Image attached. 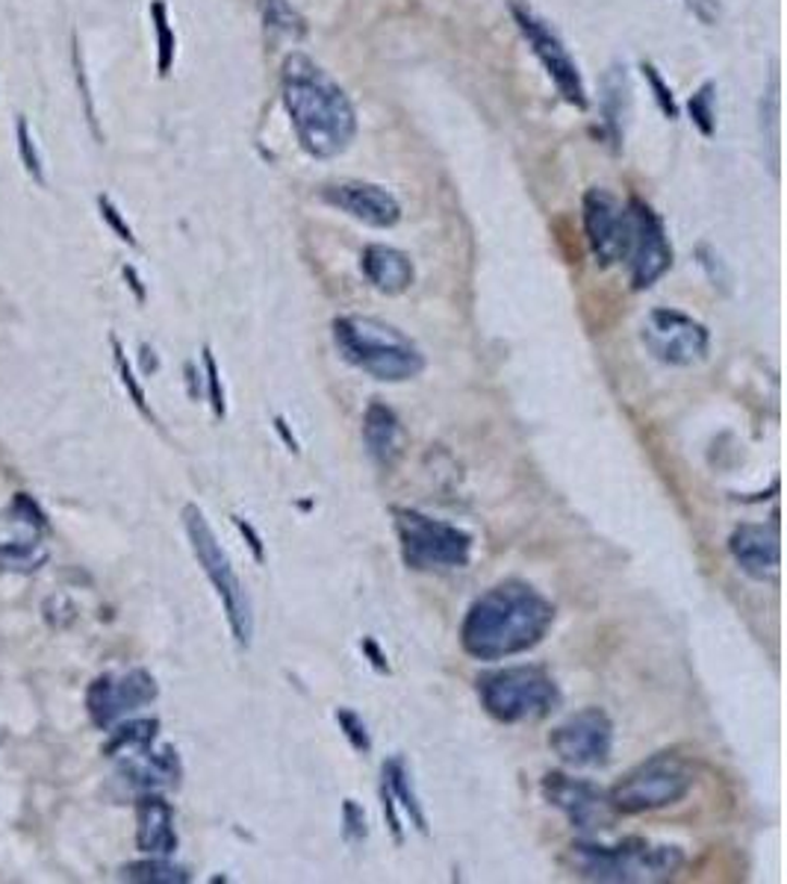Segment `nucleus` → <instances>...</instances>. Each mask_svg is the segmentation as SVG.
Listing matches in <instances>:
<instances>
[{"mask_svg":"<svg viewBox=\"0 0 787 884\" xmlns=\"http://www.w3.org/2000/svg\"><path fill=\"white\" fill-rule=\"evenodd\" d=\"M693 782L697 778L685 758L658 752L634 766L608 794L617 814H646V811L678 806L693 790Z\"/></svg>","mask_w":787,"mask_h":884,"instance_id":"6e6552de","label":"nucleus"},{"mask_svg":"<svg viewBox=\"0 0 787 884\" xmlns=\"http://www.w3.org/2000/svg\"><path fill=\"white\" fill-rule=\"evenodd\" d=\"M45 537L48 519L41 507L27 493H15L10 505L0 510V567L15 572L39 569L41 560L48 557Z\"/></svg>","mask_w":787,"mask_h":884,"instance_id":"ddd939ff","label":"nucleus"},{"mask_svg":"<svg viewBox=\"0 0 787 884\" xmlns=\"http://www.w3.org/2000/svg\"><path fill=\"white\" fill-rule=\"evenodd\" d=\"M363 443L380 469H392L404 455V427L396 410L384 401H372L363 413Z\"/></svg>","mask_w":787,"mask_h":884,"instance_id":"412c9836","label":"nucleus"},{"mask_svg":"<svg viewBox=\"0 0 787 884\" xmlns=\"http://www.w3.org/2000/svg\"><path fill=\"white\" fill-rule=\"evenodd\" d=\"M728 552L749 578L767 581L778 572L782 560V546H778V525H758V522H743L731 531L728 537Z\"/></svg>","mask_w":787,"mask_h":884,"instance_id":"a211bd4d","label":"nucleus"},{"mask_svg":"<svg viewBox=\"0 0 787 884\" xmlns=\"http://www.w3.org/2000/svg\"><path fill=\"white\" fill-rule=\"evenodd\" d=\"M548 746L560 764L572 770H596L608 764L614 752V723L602 707H584L552 728Z\"/></svg>","mask_w":787,"mask_h":884,"instance_id":"9b49d317","label":"nucleus"},{"mask_svg":"<svg viewBox=\"0 0 787 884\" xmlns=\"http://www.w3.org/2000/svg\"><path fill=\"white\" fill-rule=\"evenodd\" d=\"M322 198L328 201L330 207H337L339 213H346V216L363 221L370 228L387 230L396 228L401 221L399 198L392 192L384 190V186H378V183L339 180V183H328L322 190Z\"/></svg>","mask_w":787,"mask_h":884,"instance_id":"f3484780","label":"nucleus"},{"mask_svg":"<svg viewBox=\"0 0 787 884\" xmlns=\"http://www.w3.org/2000/svg\"><path fill=\"white\" fill-rule=\"evenodd\" d=\"M688 110L693 124L702 136H714L717 130V86L714 83H702L688 100Z\"/></svg>","mask_w":787,"mask_h":884,"instance_id":"c85d7f7f","label":"nucleus"},{"mask_svg":"<svg viewBox=\"0 0 787 884\" xmlns=\"http://www.w3.org/2000/svg\"><path fill=\"white\" fill-rule=\"evenodd\" d=\"M584 233H588L590 251L602 266H617L628 259L631 251V213L622 207L610 192L588 190L584 204Z\"/></svg>","mask_w":787,"mask_h":884,"instance_id":"dca6fc26","label":"nucleus"},{"mask_svg":"<svg viewBox=\"0 0 787 884\" xmlns=\"http://www.w3.org/2000/svg\"><path fill=\"white\" fill-rule=\"evenodd\" d=\"M275 431H278L280 439H283V446L290 448L292 455H299V451H301V448H299V439H295V434H292L290 425H287V419H283V416H275Z\"/></svg>","mask_w":787,"mask_h":884,"instance_id":"a19ab883","label":"nucleus"},{"mask_svg":"<svg viewBox=\"0 0 787 884\" xmlns=\"http://www.w3.org/2000/svg\"><path fill=\"white\" fill-rule=\"evenodd\" d=\"M643 77L649 80V86H652V92H655V100H658L661 112H664L669 121L678 119V107H676V98H673V89H669L667 83H664V77H661L658 69H655L652 62H643Z\"/></svg>","mask_w":787,"mask_h":884,"instance_id":"f704fd0d","label":"nucleus"},{"mask_svg":"<svg viewBox=\"0 0 787 884\" xmlns=\"http://www.w3.org/2000/svg\"><path fill=\"white\" fill-rule=\"evenodd\" d=\"M128 882H142V884H186L192 879L183 867L171 864L166 855H150L148 861H140V864L124 867V875Z\"/></svg>","mask_w":787,"mask_h":884,"instance_id":"a878e982","label":"nucleus"},{"mask_svg":"<svg viewBox=\"0 0 787 884\" xmlns=\"http://www.w3.org/2000/svg\"><path fill=\"white\" fill-rule=\"evenodd\" d=\"M230 519H233V525H237V531L242 534V540L249 543L254 560H257V564H263V560H266V546H263V537H259L257 528L251 525L249 519H242V517H230Z\"/></svg>","mask_w":787,"mask_h":884,"instance_id":"4c0bfd02","label":"nucleus"},{"mask_svg":"<svg viewBox=\"0 0 787 884\" xmlns=\"http://www.w3.org/2000/svg\"><path fill=\"white\" fill-rule=\"evenodd\" d=\"M157 735H160V719L157 716H142V719H130V723L121 719L119 728L112 731V737L104 746V752L110 758L130 755V752H140L145 746L157 743Z\"/></svg>","mask_w":787,"mask_h":884,"instance_id":"393cba45","label":"nucleus"},{"mask_svg":"<svg viewBox=\"0 0 787 884\" xmlns=\"http://www.w3.org/2000/svg\"><path fill=\"white\" fill-rule=\"evenodd\" d=\"M119 773L130 787H136L142 794H157V790L180 785L183 766L174 746H162V749L145 746L140 752L119 758Z\"/></svg>","mask_w":787,"mask_h":884,"instance_id":"6ab92c4d","label":"nucleus"},{"mask_svg":"<svg viewBox=\"0 0 787 884\" xmlns=\"http://www.w3.org/2000/svg\"><path fill=\"white\" fill-rule=\"evenodd\" d=\"M510 15L517 21L519 33L525 36V41L534 50V57L543 62V69L555 83V89L560 92V98L579 107V110H588V89H584V77H581L579 62L569 57L567 45L560 41V36L555 33V27L548 24L546 19H540L537 12L531 10L529 3L522 0H510Z\"/></svg>","mask_w":787,"mask_h":884,"instance_id":"1a4fd4ad","label":"nucleus"},{"mask_svg":"<svg viewBox=\"0 0 787 884\" xmlns=\"http://www.w3.org/2000/svg\"><path fill=\"white\" fill-rule=\"evenodd\" d=\"M628 213H631V251H628L631 287L649 289L652 283H658L673 266V245H669L664 221L649 204L631 198Z\"/></svg>","mask_w":787,"mask_h":884,"instance_id":"2eb2a0df","label":"nucleus"},{"mask_svg":"<svg viewBox=\"0 0 787 884\" xmlns=\"http://www.w3.org/2000/svg\"><path fill=\"white\" fill-rule=\"evenodd\" d=\"M392 525L399 537L401 560L416 572L463 569L472 560L475 540L463 528L434 519L413 507H392Z\"/></svg>","mask_w":787,"mask_h":884,"instance_id":"0eeeda50","label":"nucleus"},{"mask_svg":"<svg viewBox=\"0 0 787 884\" xmlns=\"http://www.w3.org/2000/svg\"><path fill=\"white\" fill-rule=\"evenodd\" d=\"M98 207H100V219L110 225V230L116 233V237L121 239V242H128L130 249H136V237H133V228H130L128 221H124V216L119 213V207L112 204L107 195H100L98 198Z\"/></svg>","mask_w":787,"mask_h":884,"instance_id":"c9c22d12","label":"nucleus"},{"mask_svg":"<svg viewBox=\"0 0 787 884\" xmlns=\"http://www.w3.org/2000/svg\"><path fill=\"white\" fill-rule=\"evenodd\" d=\"M360 649H363V655L370 657V664L378 669V673H389V664H387V655L380 652L378 643L372 640V637H363V643H360Z\"/></svg>","mask_w":787,"mask_h":884,"instance_id":"58836bf2","label":"nucleus"},{"mask_svg":"<svg viewBox=\"0 0 787 884\" xmlns=\"http://www.w3.org/2000/svg\"><path fill=\"white\" fill-rule=\"evenodd\" d=\"M360 269L366 275L372 287L384 292V295H401L413 287L416 280V269H413V259L404 251L392 249V245H366L360 254Z\"/></svg>","mask_w":787,"mask_h":884,"instance_id":"4be33fe9","label":"nucleus"},{"mask_svg":"<svg viewBox=\"0 0 787 884\" xmlns=\"http://www.w3.org/2000/svg\"><path fill=\"white\" fill-rule=\"evenodd\" d=\"M555 626V605L525 581H501L469 605L460 646L475 661H508L540 646Z\"/></svg>","mask_w":787,"mask_h":884,"instance_id":"f257e3e1","label":"nucleus"},{"mask_svg":"<svg viewBox=\"0 0 787 884\" xmlns=\"http://www.w3.org/2000/svg\"><path fill=\"white\" fill-rule=\"evenodd\" d=\"M384 785L389 787V794L396 799V806L404 811L410 823L416 825V832L428 835V820H425V808L419 802L416 787H413V775H410V766L404 764V758H389L384 761Z\"/></svg>","mask_w":787,"mask_h":884,"instance_id":"b1692460","label":"nucleus"},{"mask_svg":"<svg viewBox=\"0 0 787 884\" xmlns=\"http://www.w3.org/2000/svg\"><path fill=\"white\" fill-rule=\"evenodd\" d=\"M543 799L548 806L558 808L567 816L572 828L596 835V832H608L617 823V808L610 802V794L605 787L593 785L588 778H576L567 773H548L543 778Z\"/></svg>","mask_w":787,"mask_h":884,"instance_id":"f8f14e48","label":"nucleus"},{"mask_svg":"<svg viewBox=\"0 0 787 884\" xmlns=\"http://www.w3.org/2000/svg\"><path fill=\"white\" fill-rule=\"evenodd\" d=\"M685 864L678 846L649 844L643 837H626L619 844L576 840L569 846V867L579 879L602 884H652L667 882Z\"/></svg>","mask_w":787,"mask_h":884,"instance_id":"20e7f679","label":"nucleus"},{"mask_svg":"<svg viewBox=\"0 0 787 884\" xmlns=\"http://www.w3.org/2000/svg\"><path fill=\"white\" fill-rule=\"evenodd\" d=\"M160 693L157 678L148 669H128V673H107L95 678L86 690V711L100 731H110L128 719L133 711L150 705Z\"/></svg>","mask_w":787,"mask_h":884,"instance_id":"4468645a","label":"nucleus"},{"mask_svg":"<svg viewBox=\"0 0 787 884\" xmlns=\"http://www.w3.org/2000/svg\"><path fill=\"white\" fill-rule=\"evenodd\" d=\"M628 116H631V80L626 74V65H610L602 77V119L617 148L619 142L626 140Z\"/></svg>","mask_w":787,"mask_h":884,"instance_id":"5701e85b","label":"nucleus"},{"mask_svg":"<svg viewBox=\"0 0 787 884\" xmlns=\"http://www.w3.org/2000/svg\"><path fill=\"white\" fill-rule=\"evenodd\" d=\"M136 846L145 855L178 852V828L174 808L160 794H142L136 802Z\"/></svg>","mask_w":787,"mask_h":884,"instance_id":"aec40b11","label":"nucleus"},{"mask_svg":"<svg viewBox=\"0 0 787 884\" xmlns=\"http://www.w3.org/2000/svg\"><path fill=\"white\" fill-rule=\"evenodd\" d=\"M15 140H19V157H21V162H24V169L31 171V178L41 186V183H45L41 154H39V148H36V140H33L31 124H27V119H24V116H19V121H15Z\"/></svg>","mask_w":787,"mask_h":884,"instance_id":"2f4dec72","label":"nucleus"},{"mask_svg":"<svg viewBox=\"0 0 787 884\" xmlns=\"http://www.w3.org/2000/svg\"><path fill=\"white\" fill-rule=\"evenodd\" d=\"M690 10L697 12V19L702 21V24H714L719 15L717 0H690Z\"/></svg>","mask_w":787,"mask_h":884,"instance_id":"ea45409f","label":"nucleus"},{"mask_svg":"<svg viewBox=\"0 0 787 884\" xmlns=\"http://www.w3.org/2000/svg\"><path fill=\"white\" fill-rule=\"evenodd\" d=\"M201 354H204V372H207L204 384H207L209 408H213L216 419H225V416H228V401H225V384H221L219 363H216V358H213V351H209L207 346H204V351H201Z\"/></svg>","mask_w":787,"mask_h":884,"instance_id":"473e14b6","label":"nucleus"},{"mask_svg":"<svg viewBox=\"0 0 787 884\" xmlns=\"http://www.w3.org/2000/svg\"><path fill=\"white\" fill-rule=\"evenodd\" d=\"M366 835H370L366 811L354 799H346L342 802V837H346V844H363Z\"/></svg>","mask_w":787,"mask_h":884,"instance_id":"72a5a7b5","label":"nucleus"},{"mask_svg":"<svg viewBox=\"0 0 787 884\" xmlns=\"http://www.w3.org/2000/svg\"><path fill=\"white\" fill-rule=\"evenodd\" d=\"M259 10H263L266 31L283 33L290 39H301L307 33V21L292 10L290 0H259Z\"/></svg>","mask_w":787,"mask_h":884,"instance_id":"bb28decb","label":"nucleus"},{"mask_svg":"<svg viewBox=\"0 0 787 884\" xmlns=\"http://www.w3.org/2000/svg\"><path fill=\"white\" fill-rule=\"evenodd\" d=\"M334 719H337L339 731L346 735V740L351 743V749L360 752V755H370L372 735H370V726L363 723V716L354 714L351 707H337V711H334Z\"/></svg>","mask_w":787,"mask_h":884,"instance_id":"c756f323","label":"nucleus"},{"mask_svg":"<svg viewBox=\"0 0 787 884\" xmlns=\"http://www.w3.org/2000/svg\"><path fill=\"white\" fill-rule=\"evenodd\" d=\"M183 528H186L192 555L201 564L204 576H207L221 607H225V619H228L237 646L251 649V643H254V607H251L249 590L242 586L228 552L221 548L216 531L209 528L207 517H204V510L198 505L183 507Z\"/></svg>","mask_w":787,"mask_h":884,"instance_id":"39448f33","label":"nucleus"},{"mask_svg":"<svg viewBox=\"0 0 787 884\" xmlns=\"http://www.w3.org/2000/svg\"><path fill=\"white\" fill-rule=\"evenodd\" d=\"M640 339L658 363L678 368L705 360L711 348V330L699 318L673 307L652 310L640 328Z\"/></svg>","mask_w":787,"mask_h":884,"instance_id":"9d476101","label":"nucleus"},{"mask_svg":"<svg viewBox=\"0 0 787 884\" xmlns=\"http://www.w3.org/2000/svg\"><path fill=\"white\" fill-rule=\"evenodd\" d=\"M380 806H384V816H387L392 840H396V844H404V823H401L399 816V806H396V799H392V794H389V787L384 785V782H380Z\"/></svg>","mask_w":787,"mask_h":884,"instance_id":"e433bc0d","label":"nucleus"},{"mask_svg":"<svg viewBox=\"0 0 787 884\" xmlns=\"http://www.w3.org/2000/svg\"><path fill=\"white\" fill-rule=\"evenodd\" d=\"M330 328L339 358L380 384H404L419 378L425 368V354L416 342L389 322L375 316H337Z\"/></svg>","mask_w":787,"mask_h":884,"instance_id":"7ed1b4c3","label":"nucleus"},{"mask_svg":"<svg viewBox=\"0 0 787 884\" xmlns=\"http://www.w3.org/2000/svg\"><path fill=\"white\" fill-rule=\"evenodd\" d=\"M124 278L130 280V289H133V292H136V299H140V301H145V287H142V283H140V278H136V271H133V269H130V266H128V269H124Z\"/></svg>","mask_w":787,"mask_h":884,"instance_id":"79ce46f5","label":"nucleus"},{"mask_svg":"<svg viewBox=\"0 0 787 884\" xmlns=\"http://www.w3.org/2000/svg\"><path fill=\"white\" fill-rule=\"evenodd\" d=\"M280 95L290 124L310 157L330 159L349 148L358 133V116L349 95L307 53H290L280 69Z\"/></svg>","mask_w":787,"mask_h":884,"instance_id":"f03ea898","label":"nucleus"},{"mask_svg":"<svg viewBox=\"0 0 787 884\" xmlns=\"http://www.w3.org/2000/svg\"><path fill=\"white\" fill-rule=\"evenodd\" d=\"M475 690H479L481 707L505 726L537 723L560 705V690L555 678L540 666L489 669V673H481Z\"/></svg>","mask_w":787,"mask_h":884,"instance_id":"423d86ee","label":"nucleus"},{"mask_svg":"<svg viewBox=\"0 0 787 884\" xmlns=\"http://www.w3.org/2000/svg\"><path fill=\"white\" fill-rule=\"evenodd\" d=\"M150 19H154V33H157V71L160 77H166L174 65V50H178V41H174V31L169 24V10L162 0H154L150 3Z\"/></svg>","mask_w":787,"mask_h":884,"instance_id":"cd10ccee","label":"nucleus"},{"mask_svg":"<svg viewBox=\"0 0 787 884\" xmlns=\"http://www.w3.org/2000/svg\"><path fill=\"white\" fill-rule=\"evenodd\" d=\"M112 358H116V368H119V378H121V384H124V389H128L130 401H133L136 410H142L145 416L154 419V413H150V408H148V398H145V389H142L140 378H136V372H133V366H130L128 354H124V348H121V342L116 337H112Z\"/></svg>","mask_w":787,"mask_h":884,"instance_id":"7c9ffc66","label":"nucleus"}]
</instances>
